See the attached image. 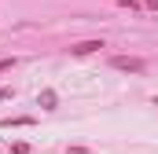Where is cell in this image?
Masks as SVG:
<instances>
[{
	"instance_id": "cell-1",
	"label": "cell",
	"mask_w": 158,
	"mask_h": 154,
	"mask_svg": "<svg viewBox=\"0 0 158 154\" xmlns=\"http://www.w3.org/2000/svg\"><path fill=\"white\" fill-rule=\"evenodd\" d=\"M110 66L125 70V74H143V59H136V55H110Z\"/></svg>"
},
{
	"instance_id": "cell-2",
	"label": "cell",
	"mask_w": 158,
	"mask_h": 154,
	"mask_svg": "<svg viewBox=\"0 0 158 154\" xmlns=\"http://www.w3.org/2000/svg\"><path fill=\"white\" fill-rule=\"evenodd\" d=\"M99 48H103V40H81V44H74L70 51H74V55H92V51H99Z\"/></svg>"
},
{
	"instance_id": "cell-3",
	"label": "cell",
	"mask_w": 158,
	"mask_h": 154,
	"mask_svg": "<svg viewBox=\"0 0 158 154\" xmlns=\"http://www.w3.org/2000/svg\"><path fill=\"white\" fill-rule=\"evenodd\" d=\"M0 125L4 128H22V125H33V117H4Z\"/></svg>"
},
{
	"instance_id": "cell-4",
	"label": "cell",
	"mask_w": 158,
	"mask_h": 154,
	"mask_svg": "<svg viewBox=\"0 0 158 154\" xmlns=\"http://www.w3.org/2000/svg\"><path fill=\"white\" fill-rule=\"evenodd\" d=\"M37 103H44V107L52 110V107H55V92H40V99H37Z\"/></svg>"
},
{
	"instance_id": "cell-5",
	"label": "cell",
	"mask_w": 158,
	"mask_h": 154,
	"mask_svg": "<svg viewBox=\"0 0 158 154\" xmlns=\"http://www.w3.org/2000/svg\"><path fill=\"white\" fill-rule=\"evenodd\" d=\"M11 154H30V143H15V147H11Z\"/></svg>"
},
{
	"instance_id": "cell-6",
	"label": "cell",
	"mask_w": 158,
	"mask_h": 154,
	"mask_svg": "<svg viewBox=\"0 0 158 154\" xmlns=\"http://www.w3.org/2000/svg\"><path fill=\"white\" fill-rule=\"evenodd\" d=\"M11 66H15V59H0V74H7Z\"/></svg>"
},
{
	"instance_id": "cell-7",
	"label": "cell",
	"mask_w": 158,
	"mask_h": 154,
	"mask_svg": "<svg viewBox=\"0 0 158 154\" xmlns=\"http://www.w3.org/2000/svg\"><path fill=\"white\" fill-rule=\"evenodd\" d=\"M121 7H129V11H140V4H136V0H118Z\"/></svg>"
},
{
	"instance_id": "cell-8",
	"label": "cell",
	"mask_w": 158,
	"mask_h": 154,
	"mask_svg": "<svg viewBox=\"0 0 158 154\" xmlns=\"http://www.w3.org/2000/svg\"><path fill=\"white\" fill-rule=\"evenodd\" d=\"M4 99H11V88H0V103H4Z\"/></svg>"
}]
</instances>
